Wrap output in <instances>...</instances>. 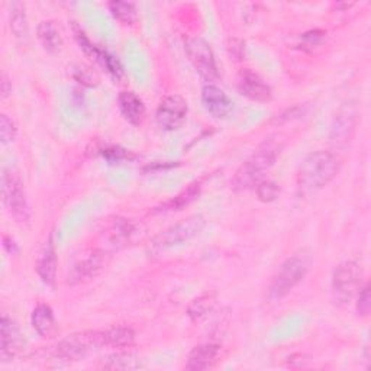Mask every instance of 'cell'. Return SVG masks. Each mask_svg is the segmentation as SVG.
Here are the masks:
<instances>
[{"label":"cell","instance_id":"277c9868","mask_svg":"<svg viewBox=\"0 0 371 371\" xmlns=\"http://www.w3.org/2000/svg\"><path fill=\"white\" fill-rule=\"evenodd\" d=\"M2 202L8 213L19 224H28L31 212L25 195L22 179L12 169H5L2 173Z\"/></svg>","mask_w":371,"mask_h":371},{"label":"cell","instance_id":"4dcf8cb0","mask_svg":"<svg viewBox=\"0 0 371 371\" xmlns=\"http://www.w3.org/2000/svg\"><path fill=\"white\" fill-rule=\"evenodd\" d=\"M370 309H371V294H370V285L367 283L364 287L360 289L359 303H357L359 315L367 316L370 314Z\"/></svg>","mask_w":371,"mask_h":371},{"label":"cell","instance_id":"e575fe53","mask_svg":"<svg viewBox=\"0 0 371 371\" xmlns=\"http://www.w3.org/2000/svg\"><path fill=\"white\" fill-rule=\"evenodd\" d=\"M3 242H5V248L10 252V254H15V252H18V247H17V244H15V241L10 240L9 236H5Z\"/></svg>","mask_w":371,"mask_h":371},{"label":"cell","instance_id":"6da1fadb","mask_svg":"<svg viewBox=\"0 0 371 371\" xmlns=\"http://www.w3.org/2000/svg\"><path fill=\"white\" fill-rule=\"evenodd\" d=\"M339 171V160L330 151L309 154L299 169L298 184L303 191H314L328 184Z\"/></svg>","mask_w":371,"mask_h":371},{"label":"cell","instance_id":"484cf974","mask_svg":"<svg viewBox=\"0 0 371 371\" xmlns=\"http://www.w3.org/2000/svg\"><path fill=\"white\" fill-rule=\"evenodd\" d=\"M133 234H135V227H133L132 222L126 219H116L111 232L112 242L115 245H124L132 238Z\"/></svg>","mask_w":371,"mask_h":371},{"label":"cell","instance_id":"ac0fdd59","mask_svg":"<svg viewBox=\"0 0 371 371\" xmlns=\"http://www.w3.org/2000/svg\"><path fill=\"white\" fill-rule=\"evenodd\" d=\"M38 39L48 53H57L63 47V37L60 29L51 21H44L38 26Z\"/></svg>","mask_w":371,"mask_h":371},{"label":"cell","instance_id":"ba28073f","mask_svg":"<svg viewBox=\"0 0 371 371\" xmlns=\"http://www.w3.org/2000/svg\"><path fill=\"white\" fill-rule=\"evenodd\" d=\"M357 120H359V112L355 103L354 102L344 103L343 108L338 111L331 129V144L335 150L344 151L350 145L354 137L355 126H357Z\"/></svg>","mask_w":371,"mask_h":371},{"label":"cell","instance_id":"4316f807","mask_svg":"<svg viewBox=\"0 0 371 371\" xmlns=\"http://www.w3.org/2000/svg\"><path fill=\"white\" fill-rule=\"evenodd\" d=\"M93 57L96 58V60H97L103 67H106V70L112 74V76H113L115 79L122 77V74H124L122 66H121L120 61H117L116 58H115L113 55H111L108 51L99 50V48L96 47Z\"/></svg>","mask_w":371,"mask_h":371},{"label":"cell","instance_id":"5b68a950","mask_svg":"<svg viewBox=\"0 0 371 371\" xmlns=\"http://www.w3.org/2000/svg\"><path fill=\"white\" fill-rule=\"evenodd\" d=\"M203 227H204V219L200 215H195L187 219H183L182 222H179V224L173 225L171 228L166 229L164 232H161L158 236H155L154 241L151 242L150 251L157 256L173 247L187 242L191 238H195L198 234H200Z\"/></svg>","mask_w":371,"mask_h":371},{"label":"cell","instance_id":"9a60e30c","mask_svg":"<svg viewBox=\"0 0 371 371\" xmlns=\"http://www.w3.org/2000/svg\"><path fill=\"white\" fill-rule=\"evenodd\" d=\"M37 273L44 283L48 286H54L57 276V252L53 236H50L39 252V257L37 261Z\"/></svg>","mask_w":371,"mask_h":371},{"label":"cell","instance_id":"ffe728a7","mask_svg":"<svg viewBox=\"0 0 371 371\" xmlns=\"http://www.w3.org/2000/svg\"><path fill=\"white\" fill-rule=\"evenodd\" d=\"M32 326H34V330L42 336H47L48 334L53 332L54 326H55V321H54L53 309L48 305L41 303L34 309Z\"/></svg>","mask_w":371,"mask_h":371},{"label":"cell","instance_id":"7c38bea8","mask_svg":"<svg viewBox=\"0 0 371 371\" xmlns=\"http://www.w3.org/2000/svg\"><path fill=\"white\" fill-rule=\"evenodd\" d=\"M25 341L18 326L8 316L0 321V359L3 363L13 360L22 351Z\"/></svg>","mask_w":371,"mask_h":371},{"label":"cell","instance_id":"f546056e","mask_svg":"<svg viewBox=\"0 0 371 371\" xmlns=\"http://www.w3.org/2000/svg\"><path fill=\"white\" fill-rule=\"evenodd\" d=\"M73 76H74V79H76L79 83H82L83 86L93 87V86L97 84L96 74L91 68H87L84 66H79V67L74 68Z\"/></svg>","mask_w":371,"mask_h":371},{"label":"cell","instance_id":"d6986e66","mask_svg":"<svg viewBox=\"0 0 371 371\" xmlns=\"http://www.w3.org/2000/svg\"><path fill=\"white\" fill-rule=\"evenodd\" d=\"M103 338H105V347L122 350L133 344L135 332L128 326H113L111 330L103 331Z\"/></svg>","mask_w":371,"mask_h":371},{"label":"cell","instance_id":"836d02e7","mask_svg":"<svg viewBox=\"0 0 371 371\" xmlns=\"http://www.w3.org/2000/svg\"><path fill=\"white\" fill-rule=\"evenodd\" d=\"M10 92H12V83L9 82L6 74H3V76H2V97L3 99L8 97Z\"/></svg>","mask_w":371,"mask_h":371},{"label":"cell","instance_id":"7a4b0ae2","mask_svg":"<svg viewBox=\"0 0 371 371\" xmlns=\"http://www.w3.org/2000/svg\"><path fill=\"white\" fill-rule=\"evenodd\" d=\"M278 154V146L273 141H265L264 144H261L254 151V154L236 171L232 180L234 189L247 190L252 186H257L261 182L264 174L274 166Z\"/></svg>","mask_w":371,"mask_h":371},{"label":"cell","instance_id":"d4e9b609","mask_svg":"<svg viewBox=\"0 0 371 371\" xmlns=\"http://www.w3.org/2000/svg\"><path fill=\"white\" fill-rule=\"evenodd\" d=\"M199 190H200V183L191 184L187 190L182 191L179 196H175L173 200L167 202L164 206H161L160 211H179V209H182V207L187 206L190 202H193L198 198Z\"/></svg>","mask_w":371,"mask_h":371},{"label":"cell","instance_id":"4fadbf2b","mask_svg":"<svg viewBox=\"0 0 371 371\" xmlns=\"http://www.w3.org/2000/svg\"><path fill=\"white\" fill-rule=\"evenodd\" d=\"M202 102L206 111L213 117H218V120L227 117L234 109V103L227 96V93L213 84H207L203 87Z\"/></svg>","mask_w":371,"mask_h":371},{"label":"cell","instance_id":"7402d4cb","mask_svg":"<svg viewBox=\"0 0 371 371\" xmlns=\"http://www.w3.org/2000/svg\"><path fill=\"white\" fill-rule=\"evenodd\" d=\"M103 367L109 370H138L142 368V364L131 352H116L103 361Z\"/></svg>","mask_w":371,"mask_h":371},{"label":"cell","instance_id":"603a6c76","mask_svg":"<svg viewBox=\"0 0 371 371\" xmlns=\"http://www.w3.org/2000/svg\"><path fill=\"white\" fill-rule=\"evenodd\" d=\"M215 303H216L215 294H212V293L202 294V296H199L198 299H195V301H193V302L189 305V307H187V315H189L193 321L202 319V318H204L207 314H209V312L213 310Z\"/></svg>","mask_w":371,"mask_h":371},{"label":"cell","instance_id":"e0dca14e","mask_svg":"<svg viewBox=\"0 0 371 371\" xmlns=\"http://www.w3.org/2000/svg\"><path fill=\"white\" fill-rule=\"evenodd\" d=\"M120 109L125 120L132 125H140L144 121L145 106L144 102L133 92H122L117 97Z\"/></svg>","mask_w":371,"mask_h":371},{"label":"cell","instance_id":"44dd1931","mask_svg":"<svg viewBox=\"0 0 371 371\" xmlns=\"http://www.w3.org/2000/svg\"><path fill=\"white\" fill-rule=\"evenodd\" d=\"M25 3L22 2H12L9 3V19L10 29L18 38H25L28 35V19Z\"/></svg>","mask_w":371,"mask_h":371},{"label":"cell","instance_id":"8fae6325","mask_svg":"<svg viewBox=\"0 0 371 371\" xmlns=\"http://www.w3.org/2000/svg\"><path fill=\"white\" fill-rule=\"evenodd\" d=\"M109 263V254L103 249H93L91 254L73 267L70 274V283H80V281L93 278L100 274Z\"/></svg>","mask_w":371,"mask_h":371},{"label":"cell","instance_id":"8992f818","mask_svg":"<svg viewBox=\"0 0 371 371\" xmlns=\"http://www.w3.org/2000/svg\"><path fill=\"white\" fill-rule=\"evenodd\" d=\"M105 347L103 331H83L71 334L64 338L55 348L58 359L66 361H79L84 359L87 354Z\"/></svg>","mask_w":371,"mask_h":371},{"label":"cell","instance_id":"83f0119b","mask_svg":"<svg viewBox=\"0 0 371 371\" xmlns=\"http://www.w3.org/2000/svg\"><path fill=\"white\" fill-rule=\"evenodd\" d=\"M280 195V187L277 183L270 180H261L257 184V196L261 202H273Z\"/></svg>","mask_w":371,"mask_h":371},{"label":"cell","instance_id":"30bf717a","mask_svg":"<svg viewBox=\"0 0 371 371\" xmlns=\"http://www.w3.org/2000/svg\"><path fill=\"white\" fill-rule=\"evenodd\" d=\"M187 102L179 95H170L162 99L157 109V122L166 131L179 129L187 116Z\"/></svg>","mask_w":371,"mask_h":371},{"label":"cell","instance_id":"cb8c5ba5","mask_svg":"<svg viewBox=\"0 0 371 371\" xmlns=\"http://www.w3.org/2000/svg\"><path fill=\"white\" fill-rule=\"evenodd\" d=\"M109 9H111L113 17L117 21H121L122 23L132 25L138 21V12H137L135 3L120 2V0H115V2L109 3Z\"/></svg>","mask_w":371,"mask_h":371},{"label":"cell","instance_id":"f1b7e54d","mask_svg":"<svg viewBox=\"0 0 371 371\" xmlns=\"http://www.w3.org/2000/svg\"><path fill=\"white\" fill-rule=\"evenodd\" d=\"M17 137V126H15L13 121L9 120L8 115H0V138H2V144L8 145L15 141Z\"/></svg>","mask_w":371,"mask_h":371},{"label":"cell","instance_id":"5bb4252c","mask_svg":"<svg viewBox=\"0 0 371 371\" xmlns=\"http://www.w3.org/2000/svg\"><path fill=\"white\" fill-rule=\"evenodd\" d=\"M238 88L241 95L247 96L251 100L257 102H267L272 99V91L270 87L264 83V80L258 76V74L252 73L249 70L242 71Z\"/></svg>","mask_w":371,"mask_h":371},{"label":"cell","instance_id":"1f68e13d","mask_svg":"<svg viewBox=\"0 0 371 371\" xmlns=\"http://www.w3.org/2000/svg\"><path fill=\"white\" fill-rule=\"evenodd\" d=\"M103 157H105L108 161L111 162H120L124 160H128L131 157V154L120 146H106L102 150Z\"/></svg>","mask_w":371,"mask_h":371},{"label":"cell","instance_id":"3957f363","mask_svg":"<svg viewBox=\"0 0 371 371\" xmlns=\"http://www.w3.org/2000/svg\"><path fill=\"white\" fill-rule=\"evenodd\" d=\"M310 258L306 252H298V254L287 258L283 265L280 267L278 273L276 274L272 287H270V298L273 301H278L289 294L309 272Z\"/></svg>","mask_w":371,"mask_h":371},{"label":"cell","instance_id":"d6a6232c","mask_svg":"<svg viewBox=\"0 0 371 371\" xmlns=\"http://www.w3.org/2000/svg\"><path fill=\"white\" fill-rule=\"evenodd\" d=\"M325 39V32L321 29H315V31H309L302 35V41L305 47H318Z\"/></svg>","mask_w":371,"mask_h":371},{"label":"cell","instance_id":"2e32d148","mask_svg":"<svg viewBox=\"0 0 371 371\" xmlns=\"http://www.w3.org/2000/svg\"><path fill=\"white\" fill-rule=\"evenodd\" d=\"M220 347L216 344H202L191 350L187 357L186 370L200 371L213 367L218 363Z\"/></svg>","mask_w":371,"mask_h":371},{"label":"cell","instance_id":"9c48e42d","mask_svg":"<svg viewBox=\"0 0 371 371\" xmlns=\"http://www.w3.org/2000/svg\"><path fill=\"white\" fill-rule=\"evenodd\" d=\"M186 53L191 64L195 66L206 82H213L218 79V67L209 44L202 38H189L186 41Z\"/></svg>","mask_w":371,"mask_h":371},{"label":"cell","instance_id":"52a82bcc","mask_svg":"<svg viewBox=\"0 0 371 371\" xmlns=\"http://www.w3.org/2000/svg\"><path fill=\"white\" fill-rule=\"evenodd\" d=\"M363 270L359 263L345 261L339 264L332 276V289L338 301L348 302L361 289Z\"/></svg>","mask_w":371,"mask_h":371}]
</instances>
